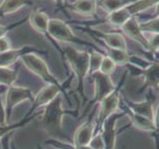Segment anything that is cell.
Listing matches in <instances>:
<instances>
[{"instance_id":"obj_6","label":"cell","mask_w":159,"mask_h":149,"mask_svg":"<svg viewBox=\"0 0 159 149\" xmlns=\"http://www.w3.org/2000/svg\"><path fill=\"white\" fill-rule=\"evenodd\" d=\"M100 112L98 115L97 126H95V132H99L101 129L103 123L105 122L106 119L109 118L111 115H113L117 112L120 104V97L118 93V90L116 89L112 93L103 99L100 102Z\"/></svg>"},{"instance_id":"obj_10","label":"cell","mask_w":159,"mask_h":149,"mask_svg":"<svg viewBox=\"0 0 159 149\" xmlns=\"http://www.w3.org/2000/svg\"><path fill=\"white\" fill-rule=\"evenodd\" d=\"M124 33L130 39L134 40L143 47L148 50V39L144 37L143 33L140 30V26L138 19L135 17H130L125 23L122 26Z\"/></svg>"},{"instance_id":"obj_29","label":"cell","mask_w":159,"mask_h":149,"mask_svg":"<svg viewBox=\"0 0 159 149\" xmlns=\"http://www.w3.org/2000/svg\"><path fill=\"white\" fill-rule=\"evenodd\" d=\"M88 146L92 149H105V142L103 140L101 132H97L96 134H94V136L90 140Z\"/></svg>"},{"instance_id":"obj_21","label":"cell","mask_w":159,"mask_h":149,"mask_svg":"<svg viewBox=\"0 0 159 149\" xmlns=\"http://www.w3.org/2000/svg\"><path fill=\"white\" fill-rule=\"evenodd\" d=\"M27 3L28 0H3V2L0 4V16L14 13Z\"/></svg>"},{"instance_id":"obj_23","label":"cell","mask_w":159,"mask_h":149,"mask_svg":"<svg viewBox=\"0 0 159 149\" xmlns=\"http://www.w3.org/2000/svg\"><path fill=\"white\" fill-rule=\"evenodd\" d=\"M18 72L10 68L0 67V85L5 87L14 86V82L17 81Z\"/></svg>"},{"instance_id":"obj_24","label":"cell","mask_w":159,"mask_h":149,"mask_svg":"<svg viewBox=\"0 0 159 149\" xmlns=\"http://www.w3.org/2000/svg\"><path fill=\"white\" fill-rule=\"evenodd\" d=\"M107 53L108 57L111 59L116 65H125L129 61V56L128 51H124V50L119 49H112L107 47Z\"/></svg>"},{"instance_id":"obj_8","label":"cell","mask_w":159,"mask_h":149,"mask_svg":"<svg viewBox=\"0 0 159 149\" xmlns=\"http://www.w3.org/2000/svg\"><path fill=\"white\" fill-rule=\"evenodd\" d=\"M63 86H56V85H48L37 93V96L34 97V101L32 102V107L27 113L26 117H29L36 109L46 107L48 103H50L52 99L56 98L60 92H63Z\"/></svg>"},{"instance_id":"obj_7","label":"cell","mask_w":159,"mask_h":149,"mask_svg":"<svg viewBox=\"0 0 159 149\" xmlns=\"http://www.w3.org/2000/svg\"><path fill=\"white\" fill-rule=\"evenodd\" d=\"M47 33L54 40L60 42H78L70 27L59 19H52L48 22Z\"/></svg>"},{"instance_id":"obj_11","label":"cell","mask_w":159,"mask_h":149,"mask_svg":"<svg viewBox=\"0 0 159 149\" xmlns=\"http://www.w3.org/2000/svg\"><path fill=\"white\" fill-rule=\"evenodd\" d=\"M94 134H95V125L92 122L91 118H89L86 121H84L76 129L73 136V145L74 146L88 145Z\"/></svg>"},{"instance_id":"obj_14","label":"cell","mask_w":159,"mask_h":149,"mask_svg":"<svg viewBox=\"0 0 159 149\" xmlns=\"http://www.w3.org/2000/svg\"><path fill=\"white\" fill-rule=\"evenodd\" d=\"M27 53H29L27 51V48H21L17 50L11 49L7 52L0 53V67L9 68L10 66H12L14 63L17 62L23 55Z\"/></svg>"},{"instance_id":"obj_37","label":"cell","mask_w":159,"mask_h":149,"mask_svg":"<svg viewBox=\"0 0 159 149\" xmlns=\"http://www.w3.org/2000/svg\"><path fill=\"white\" fill-rule=\"evenodd\" d=\"M39 149H42V148H40V147H39Z\"/></svg>"},{"instance_id":"obj_33","label":"cell","mask_w":159,"mask_h":149,"mask_svg":"<svg viewBox=\"0 0 159 149\" xmlns=\"http://www.w3.org/2000/svg\"><path fill=\"white\" fill-rule=\"evenodd\" d=\"M154 125H155V133L158 135L157 140H159V104L157 107L156 112L154 113Z\"/></svg>"},{"instance_id":"obj_27","label":"cell","mask_w":159,"mask_h":149,"mask_svg":"<svg viewBox=\"0 0 159 149\" xmlns=\"http://www.w3.org/2000/svg\"><path fill=\"white\" fill-rule=\"evenodd\" d=\"M139 26L142 33L150 32L153 33V34H159V16H157L154 19L145 22V23L139 24Z\"/></svg>"},{"instance_id":"obj_5","label":"cell","mask_w":159,"mask_h":149,"mask_svg":"<svg viewBox=\"0 0 159 149\" xmlns=\"http://www.w3.org/2000/svg\"><path fill=\"white\" fill-rule=\"evenodd\" d=\"M94 79V98L91 104L101 102L105 97H107L110 93H112L116 90V86L111 79V77L97 71L92 74Z\"/></svg>"},{"instance_id":"obj_30","label":"cell","mask_w":159,"mask_h":149,"mask_svg":"<svg viewBox=\"0 0 159 149\" xmlns=\"http://www.w3.org/2000/svg\"><path fill=\"white\" fill-rule=\"evenodd\" d=\"M7 115H6V109H5V104L2 99V97L0 95V125L7 124Z\"/></svg>"},{"instance_id":"obj_9","label":"cell","mask_w":159,"mask_h":149,"mask_svg":"<svg viewBox=\"0 0 159 149\" xmlns=\"http://www.w3.org/2000/svg\"><path fill=\"white\" fill-rule=\"evenodd\" d=\"M123 114H113L109 118L106 119L103 123V131L101 132L103 140L105 142V149H115L117 140V130L116 123Z\"/></svg>"},{"instance_id":"obj_34","label":"cell","mask_w":159,"mask_h":149,"mask_svg":"<svg viewBox=\"0 0 159 149\" xmlns=\"http://www.w3.org/2000/svg\"><path fill=\"white\" fill-rule=\"evenodd\" d=\"M7 27H5L3 25H0V38L2 37H5V35H6L7 33Z\"/></svg>"},{"instance_id":"obj_16","label":"cell","mask_w":159,"mask_h":149,"mask_svg":"<svg viewBox=\"0 0 159 149\" xmlns=\"http://www.w3.org/2000/svg\"><path fill=\"white\" fill-rule=\"evenodd\" d=\"M128 109V114L133 122L134 126L136 128H139L140 130H145V131H152V132H155V125L154 122L152 120L146 118L144 117L139 114H136L134 112H131L130 109Z\"/></svg>"},{"instance_id":"obj_26","label":"cell","mask_w":159,"mask_h":149,"mask_svg":"<svg viewBox=\"0 0 159 149\" xmlns=\"http://www.w3.org/2000/svg\"><path fill=\"white\" fill-rule=\"evenodd\" d=\"M104 56L96 51H93L92 54H90V64H89V74H93L95 72L99 71L101 63L103 61Z\"/></svg>"},{"instance_id":"obj_4","label":"cell","mask_w":159,"mask_h":149,"mask_svg":"<svg viewBox=\"0 0 159 149\" xmlns=\"http://www.w3.org/2000/svg\"><path fill=\"white\" fill-rule=\"evenodd\" d=\"M26 101H34V95H33V92L30 89L17 86H11L8 87L4 102L7 120L10 118L11 114H12L14 107Z\"/></svg>"},{"instance_id":"obj_39","label":"cell","mask_w":159,"mask_h":149,"mask_svg":"<svg viewBox=\"0 0 159 149\" xmlns=\"http://www.w3.org/2000/svg\"><path fill=\"white\" fill-rule=\"evenodd\" d=\"M0 95H1V92H0Z\"/></svg>"},{"instance_id":"obj_15","label":"cell","mask_w":159,"mask_h":149,"mask_svg":"<svg viewBox=\"0 0 159 149\" xmlns=\"http://www.w3.org/2000/svg\"><path fill=\"white\" fill-rule=\"evenodd\" d=\"M95 0H76L70 5V9L83 16H91L96 11Z\"/></svg>"},{"instance_id":"obj_35","label":"cell","mask_w":159,"mask_h":149,"mask_svg":"<svg viewBox=\"0 0 159 149\" xmlns=\"http://www.w3.org/2000/svg\"><path fill=\"white\" fill-rule=\"evenodd\" d=\"M156 12H157V14H158V16H159V1L157 2V6H156Z\"/></svg>"},{"instance_id":"obj_36","label":"cell","mask_w":159,"mask_h":149,"mask_svg":"<svg viewBox=\"0 0 159 149\" xmlns=\"http://www.w3.org/2000/svg\"><path fill=\"white\" fill-rule=\"evenodd\" d=\"M54 1H57V2L60 3V2H61V1H63V0H54Z\"/></svg>"},{"instance_id":"obj_32","label":"cell","mask_w":159,"mask_h":149,"mask_svg":"<svg viewBox=\"0 0 159 149\" xmlns=\"http://www.w3.org/2000/svg\"><path fill=\"white\" fill-rule=\"evenodd\" d=\"M11 42L8 38L6 37H2L0 38V53H4V52H7L9 50H11Z\"/></svg>"},{"instance_id":"obj_1","label":"cell","mask_w":159,"mask_h":149,"mask_svg":"<svg viewBox=\"0 0 159 149\" xmlns=\"http://www.w3.org/2000/svg\"><path fill=\"white\" fill-rule=\"evenodd\" d=\"M41 125L47 133L50 134L53 139L66 138L62 130V120L64 114H72L76 117L77 112H67L62 107L61 98L59 95L48 103L41 113Z\"/></svg>"},{"instance_id":"obj_19","label":"cell","mask_w":159,"mask_h":149,"mask_svg":"<svg viewBox=\"0 0 159 149\" xmlns=\"http://www.w3.org/2000/svg\"><path fill=\"white\" fill-rule=\"evenodd\" d=\"M40 113H33L31 115H29V117H25L24 119H22L21 121H19V122L17 123H14V124H5V125H0V140H2V138H4L5 136L12 133V132L16 129H19L21 128L22 126H25L27 123H29L31 120L34 119L36 117H38V115H40Z\"/></svg>"},{"instance_id":"obj_12","label":"cell","mask_w":159,"mask_h":149,"mask_svg":"<svg viewBox=\"0 0 159 149\" xmlns=\"http://www.w3.org/2000/svg\"><path fill=\"white\" fill-rule=\"evenodd\" d=\"M125 103L131 112L144 117L152 120L154 122V110H153V99H147L145 102H131L125 99Z\"/></svg>"},{"instance_id":"obj_3","label":"cell","mask_w":159,"mask_h":149,"mask_svg":"<svg viewBox=\"0 0 159 149\" xmlns=\"http://www.w3.org/2000/svg\"><path fill=\"white\" fill-rule=\"evenodd\" d=\"M25 67L31 71L33 74L38 76L41 80L48 85H56V86H62L54 77L48 65L41 57H39L35 53H27L21 57L20 59Z\"/></svg>"},{"instance_id":"obj_25","label":"cell","mask_w":159,"mask_h":149,"mask_svg":"<svg viewBox=\"0 0 159 149\" xmlns=\"http://www.w3.org/2000/svg\"><path fill=\"white\" fill-rule=\"evenodd\" d=\"M158 1L159 0H138V1L133 4H129L128 6H125V8L129 11L130 16H133L136 13L141 12V11L147 9L148 7H150L151 5L156 4Z\"/></svg>"},{"instance_id":"obj_2","label":"cell","mask_w":159,"mask_h":149,"mask_svg":"<svg viewBox=\"0 0 159 149\" xmlns=\"http://www.w3.org/2000/svg\"><path fill=\"white\" fill-rule=\"evenodd\" d=\"M63 54L66 58L71 70L77 79V92L85 99L84 95V81L89 74L90 54L86 51H79L72 47H65Z\"/></svg>"},{"instance_id":"obj_20","label":"cell","mask_w":159,"mask_h":149,"mask_svg":"<svg viewBox=\"0 0 159 149\" xmlns=\"http://www.w3.org/2000/svg\"><path fill=\"white\" fill-rule=\"evenodd\" d=\"M130 17H133V16H130L127 8L123 7L117 11L110 13L108 16V22L116 27H122Z\"/></svg>"},{"instance_id":"obj_31","label":"cell","mask_w":159,"mask_h":149,"mask_svg":"<svg viewBox=\"0 0 159 149\" xmlns=\"http://www.w3.org/2000/svg\"><path fill=\"white\" fill-rule=\"evenodd\" d=\"M148 50H150V51L159 50V34H153L148 40Z\"/></svg>"},{"instance_id":"obj_13","label":"cell","mask_w":159,"mask_h":149,"mask_svg":"<svg viewBox=\"0 0 159 149\" xmlns=\"http://www.w3.org/2000/svg\"><path fill=\"white\" fill-rule=\"evenodd\" d=\"M48 22H50V18L45 12H42V11L39 10H35L32 12L30 17V23L31 26L37 32L42 33V34L47 33Z\"/></svg>"},{"instance_id":"obj_28","label":"cell","mask_w":159,"mask_h":149,"mask_svg":"<svg viewBox=\"0 0 159 149\" xmlns=\"http://www.w3.org/2000/svg\"><path fill=\"white\" fill-rule=\"evenodd\" d=\"M116 67H117V65L115 64L113 61L107 56V57L103 58V61H102V63H101L99 71L101 72V73H103V74L110 76V75L113 74L114 72H115V70H116Z\"/></svg>"},{"instance_id":"obj_38","label":"cell","mask_w":159,"mask_h":149,"mask_svg":"<svg viewBox=\"0 0 159 149\" xmlns=\"http://www.w3.org/2000/svg\"><path fill=\"white\" fill-rule=\"evenodd\" d=\"M14 149H17V148H14Z\"/></svg>"},{"instance_id":"obj_22","label":"cell","mask_w":159,"mask_h":149,"mask_svg":"<svg viewBox=\"0 0 159 149\" xmlns=\"http://www.w3.org/2000/svg\"><path fill=\"white\" fill-rule=\"evenodd\" d=\"M128 4V0H98L96 2V5L109 13H112L114 11L125 7Z\"/></svg>"},{"instance_id":"obj_18","label":"cell","mask_w":159,"mask_h":149,"mask_svg":"<svg viewBox=\"0 0 159 149\" xmlns=\"http://www.w3.org/2000/svg\"><path fill=\"white\" fill-rule=\"evenodd\" d=\"M145 79V87H157L159 86V63H154L148 66L143 71Z\"/></svg>"},{"instance_id":"obj_17","label":"cell","mask_w":159,"mask_h":149,"mask_svg":"<svg viewBox=\"0 0 159 149\" xmlns=\"http://www.w3.org/2000/svg\"><path fill=\"white\" fill-rule=\"evenodd\" d=\"M102 40L105 42L107 47H109V48L127 51V42H125L124 36L119 34V33H108V34H103Z\"/></svg>"}]
</instances>
